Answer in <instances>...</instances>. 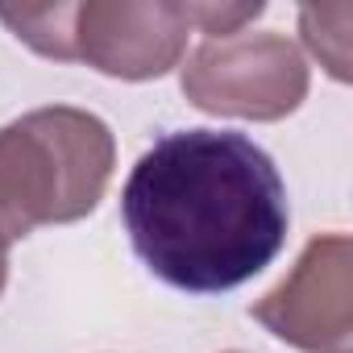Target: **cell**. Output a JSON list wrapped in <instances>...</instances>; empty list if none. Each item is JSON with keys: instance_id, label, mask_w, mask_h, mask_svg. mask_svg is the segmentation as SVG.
Masks as SVG:
<instances>
[{"instance_id": "obj_1", "label": "cell", "mask_w": 353, "mask_h": 353, "mask_svg": "<svg viewBox=\"0 0 353 353\" xmlns=\"http://www.w3.org/2000/svg\"><path fill=\"white\" fill-rule=\"evenodd\" d=\"M121 221L154 279L188 295H221L279 258L291 208L274 158L254 137L170 129L133 162Z\"/></svg>"}, {"instance_id": "obj_2", "label": "cell", "mask_w": 353, "mask_h": 353, "mask_svg": "<svg viewBox=\"0 0 353 353\" xmlns=\"http://www.w3.org/2000/svg\"><path fill=\"white\" fill-rule=\"evenodd\" d=\"M117 166L112 129L71 104L0 125V233L9 241L96 212Z\"/></svg>"}, {"instance_id": "obj_3", "label": "cell", "mask_w": 353, "mask_h": 353, "mask_svg": "<svg viewBox=\"0 0 353 353\" xmlns=\"http://www.w3.org/2000/svg\"><path fill=\"white\" fill-rule=\"evenodd\" d=\"M307 63L299 46L274 30H241L204 38L179 75L192 108L241 121H283L307 100Z\"/></svg>"}, {"instance_id": "obj_4", "label": "cell", "mask_w": 353, "mask_h": 353, "mask_svg": "<svg viewBox=\"0 0 353 353\" xmlns=\"http://www.w3.org/2000/svg\"><path fill=\"white\" fill-rule=\"evenodd\" d=\"M250 316L299 353H353V241L320 233Z\"/></svg>"}, {"instance_id": "obj_5", "label": "cell", "mask_w": 353, "mask_h": 353, "mask_svg": "<svg viewBox=\"0 0 353 353\" xmlns=\"http://www.w3.org/2000/svg\"><path fill=\"white\" fill-rule=\"evenodd\" d=\"M192 17L174 0H83L71 9V63L141 83L179 67Z\"/></svg>"}, {"instance_id": "obj_6", "label": "cell", "mask_w": 353, "mask_h": 353, "mask_svg": "<svg viewBox=\"0 0 353 353\" xmlns=\"http://www.w3.org/2000/svg\"><path fill=\"white\" fill-rule=\"evenodd\" d=\"M349 26H353V5H320L299 13V30L307 50L328 67L332 79H349Z\"/></svg>"}, {"instance_id": "obj_7", "label": "cell", "mask_w": 353, "mask_h": 353, "mask_svg": "<svg viewBox=\"0 0 353 353\" xmlns=\"http://www.w3.org/2000/svg\"><path fill=\"white\" fill-rule=\"evenodd\" d=\"M71 9L75 5H38V9H0L5 21L30 50L71 63Z\"/></svg>"}, {"instance_id": "obj_8", "label": "cell", "mask_w": 353, "mask_h": 353, "mask_svg": "<svg viewBox=\"0 0 353 353\" xmlns=\"http://www.w3.org/2000/svg\"><path fill=\"white\" fill-rule=\"evenodd\" d=\"M266 13L262 0H250V5H188V17H192V30L208 34V38H229V34H241L250 21H258Z\"/></svg>"}, {"instance_id": "obj_9", "label": "cell", "mask_w": 353, "mask_h": 353, "mask_svg": "<svg viewBox=\"0 0 353 353\" xmlns=\"http://www.w3.org/2000/svg\"><path fill=\"white\" fill-rule=\"evenodd\" d=\"M9 237L5 233H0V291H5V283H9Z\"/></svg>"}]
</instances>
